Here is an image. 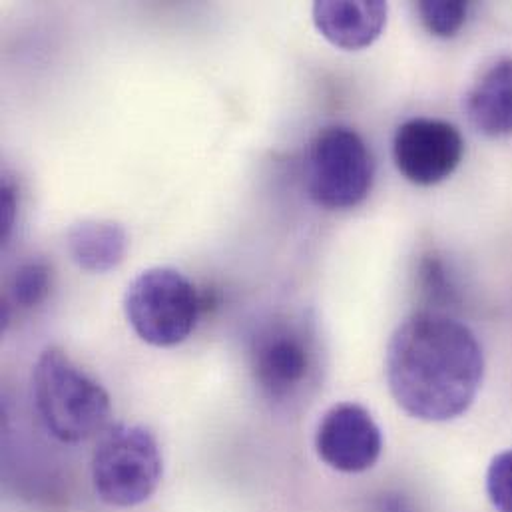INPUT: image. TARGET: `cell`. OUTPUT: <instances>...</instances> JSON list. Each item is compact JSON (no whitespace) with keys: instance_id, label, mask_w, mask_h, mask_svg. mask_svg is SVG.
I'll return each instance as SVG.
<instances>
[{"instance_id":"cell-4","label":"cell","mask_w":512,"mask_h":512,"mask_svg":"<svg viewBox=\"0 0 512 512\" xmlns=\"http://www.w3.org/2000/svg\"><path fill=\"white\" fill-rule=\"evenodd\" d=\"M250 369L265 401L275 405L299 401L315 383L319 369L313 327L287 315L265 321L252 337Z\"/></svg>"},{"instance_id":"cell-8","label":"cell","mask_w":512,"mask_h":512,"mask_svg":"<svg viewBox=\"0 0 512 512\" xmlns=\"http://www.w3.org/2000/svg\"><path fill=\"white\" fill-rule=\"evenodd\" d=\"M315 451L333 471L345 475L375 467L383 451V435L371 413L357 403L331 407L317 425Z\"/></svg>"},{"instance_id":"cell-3","label":"cell","mask_w":512,"mask_h":512,"mask_svg":"<svg viewBox=\"0 0 512 512\" xmlns=\"http://www.w3.org/2000/svg\"><path fill=\"white\" fill-rule=\"evenodd\" d=\"M92 489L114 509L144 505L158 491L164 477V457L154 433L142 425L120 423L108 427L92 453Z\"/></svg>"},{"instance_id":"cell-10","label":"cell","mask_w":512,"mask_h":512,"mask_svg":"<svg viewBox=\"0 0 512 512\" xmlns=\"http://www.w3.org/2000/svg\"><path fill=\"white\" fill-rule=\"evenodd\" d=\"M465 112L477 132L512 136V58L497 60L477 78L465 98Z\"/></svg>"},{"instance_id":"cell-6","label":"cell","mask_w":512,"mask_h":512,"mask_svg":"<svg viewBox=\"0 0 512 512\" xmlns=\"http://www.w3.org/2000/svg\"><path fill=\"white\" fill-rule=\"evenodd\" d=\"M202 301L194 283L172 267H152L132 279L124 313L134 333L154 347H176L196 329Z\"/></svg>"},{"instance_id":"cell-5","label":"cell","mask_w":512,"mask_h":512,"mask_svg":"<svg viewBox=\"0 0 512 512\" xmlns=\"http://www.w3.org/2000/svg\"><path fill=\"white\" fill-rule=\"evenodd\" d=\"M375 182V160L365 140L349 126H325L305 154L309 198L327 210H349L365 202Z\"/></svg>"},{"instance_id":"cell-9","label":"cell","mask_w":512,"mask_h":512,"mask_svg":"<svg viewBox=\"0 0 512 512\" xmlns=\"http://www.w3.org/2000/svg\"><path fill=\"white\" fill-rule=\"evenodd\" d=\"M313 22L321 36L341 50L371 46L387 24L383 0H319L313 4Z\"/></svg>"},{"instance_id":"cell-16","label":"cell","mask_w":512,"mask_h":512,"mask_svg":"<svg viewBox=\"0 0 512 512\" xmlns=\"http://www.w3.org/2000/svg\"><path fill=\"white\" fill-rule=\"evenodd\" d=\"M16 218V190L14 186L4 180L0 188V240L6 242Z\"/></svg>"},{"instance_id":"cell-11","label":"cell","mask_w":512,"mask_h":512,"mask_svg":"<svg viewBox=\"0 0 512 512\" xmlns=\"http://www.w3.org/2000/svg\"><path fill=\"white\" fill-rule=\"evenodd\" d=\"M66 246L72 261L90 273L116 269L128 252L124 228L110 220H82L68 230Z\"/></svg>"},{"instance_id":"cell-12","label":"cell","mask_w":512,"mask_h":512,"mask_svg":"<svg viewBox=\"0 0 512 512\" xmlns=\"http://www.w3.org/2000/svg\"><path fill=\"white\" fill-rule=\"evenodd\" d=\"M417 14L429 34L437 38H453L461 32L469 16V2L463 0H421Z\"/></svg>"},{"instance_id":"cell-13","label":"cell","mask_w":512,"mask_h":512,"mask_svg":"<svg viewBox=\"0 0 512 512\" xmlns=\"http://www.w3.org/2000/svg\"><path fill=\"white\" fill-rule=\"evenodd\" d=\"M52 289V267L46 261L34 259L22 263L10 285L12 301L24 309H32L40 305Z\"/></svg>"},{"instance_id":"cell-14","label":"cell","mask_w":512,"mask_h":512,"mask_svg":"<svg viewBox=\"0 0 512 512\" xmlns=\"http://www.w3.org/2000/svg\"><path fill=\"white\" fill-rule=\"evenodd\" d=\"M487 495L499 512H512V451L493 459L487 471Z\"/></svg>"},{"instance_id":"cell-15","label":"cell","mask_w":512,"mask_h":512,"mask_svg":"<svg viewBox=\"0 0 512 512\" xmlns=\"http://www.w3.org/2000/svg\"><path fill=\"white\" fill-rule=\"evenodd\" d=\"M421 289L431 303L449 305L455 301V285L447 275V269L441 259L435 256L425 257L421 263Z\"/></svg>"},{"instance_id":"cell-2","label":"cell","mask_w":512,"mask_h":512,"mask_svg":"<svg viewBox=\"0 0 512 512\" xmlns=\"http://www.w3.org/2000/svg\"><path fill=\"white\" fill-rule=\"evenodd\" d=\"M32 405L46 433L64 445L104 433L112 413L106 389L58 347H46L36 359Z\"/></svg>"},{"instance_id":"cell-17","label":"cell","mask_w":512,"mask_h":512,"mask_svg":"<svg viewBox=\"0 0 512 512\" xmlns=\"http://www.w3.org/2000/svg\"><path fill=\"white\" fill-rule=\"evenodd\" d=\"M377 512H415L411 509V505L405 501V499H401L399 495H389V497H385V499H381L379 501V505H377Z\"/></svg>"},{"instance_id":"cell-1","label":"cell","mask_w":512,"mask_h":512,"mask_svg":"<svg viewBox=\"0 0 512 512\" xmlns=\"http://www.w3.org/2000/svg\"><path fill=\"white\" fill-rule=\"evenodd\" d=\"M387 385L397 405L427 423L461 417L475 403L485 375L475 333L443 311H419L391 335Z\"/></svg>"},{"instance_id":"cell-7","label":"cell","mask_w":512,"mask_h":512,"mask_svg":"<svg viewBox=\"0 0 512 512\" xmlns=\"http://www.w3.org/2000/svg\"><path fill=\"white\" fill-rule=\"evenodd\" d=\"M465 140L461 132L437 118H411L393 138L397 170L417 186H435L447 180L461 164Z\"/></svg>"}]
</instances>
